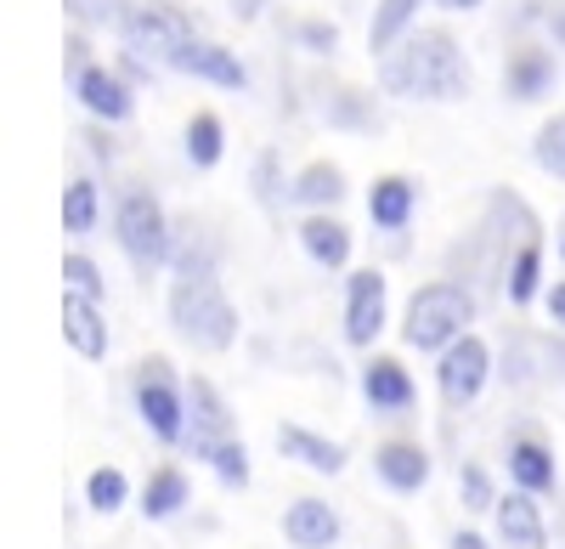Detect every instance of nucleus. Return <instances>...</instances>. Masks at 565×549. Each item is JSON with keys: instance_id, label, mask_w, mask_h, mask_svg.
Here are the masks:
<instances>
[{"instance_id": "obj_24", "label": "nucleus", "mask_w": 565, "mask_h": 549, "mask_svg": "<svg viewBox=\"0 0 565 549\" xmlns=\"http://www.w3.org/2000/svg\"><path fill=\"white\" fill-rule=\"evenodd\" d=\"M345 170L334 165V159H311L295 181H289V199L300 204V210H334V204H345Z\"/></svg>"}, {"instance_id": "obj_26", "label": "nucleus", "mask_w": 565, "mask_h": 549, "mask_svg": "<svg viewBox=\"0 0 565 549\" xmlns=\"http://www.w3.org/2000/svg\"><path fill=\"white\" fill-rule=\"evenodd\" d=\"M181 148H186V165H193V170H215L221 154H226V125H221V114L199 108L193 119H186V130H181Z\"/></svg>"}, {"instance_id": "obj_13", "label": "nucleus", "mask_w": 565, "mask_h": 549, "mask_svg": "<svg viewBox=\"0 0 565 549\" xmlns=\"http://www.w3.org/2000/svg\"><path fill=\"white\" fill-rule=\"evenodd\" d=\"M74 80V97L90 119H103V125H125L136 114V97H130V80L119 68H103V63H85Z\"/></svg>"}, {"instance_id": "obj_20", "label": "nucleus", "mask_w": 565, "mask_h": 549, "mask_svg": "<svg viewBox=\"0 0 565 549\" xmlns=\"http://www.w3.org/2000/svg\"><path fill=\"white\" fill-rule=\"evenodd\" d=\"M63 335L85 362H103L108 357V324H103V300H90L79 289L63 295Z\"/></svg>"}, {"instance_id": "obj_11", "label": "nucleus", "mask_w": 565, "mask_h": 549, "mask_svg": "<svg viewBox=\"0 0 565 549\" xmlns=\"http://www.w3.org/2000/svg\"><path fill=\"white\" fill-rule=\"evenodd\" d=\"M356 391H362V402L373 408V414H385V420H402V414L418 408V386L407 374V362L391 357V351H373L362 362V369H356Z\"/></svg>"}, {"instance_id": "obj_32", "label": "nucleus", "mask_w": 565, "mask_h": 549, "mask_svg": "<svg viewBox=\"0 0 565 549\" xmlns=\"http://www.w3.org/2000/svg\"><path fill=\"white\" fill-rule=\"evenodd\" d=\"M532 159H537V170H548L554 181H565V114L543 119V130L532 136Z\"/></svg>"}, {"instance_id": "obj_9", "label": "nucleus", "mask_w": 565, "mask_h": 549, "mask_svg": "<svg viewBox=\"0 0 565 549\" xmlns=\"http://www.w3.org/2000/svg\"><path fill=\"white\" fill-rule=\"evenodd\" d=\"M385 317H391V284H385V272L380 266H356L351 278H345V346L367 351L373 340L385 335Z\"/></svg>"}, {"instance_id": "obj_6", "label": "nucleus", "mask_w": 565, "mask_h": 549, "mask_svg": "<svg viewBox=\"0 0 565 549\" xmlns=\"http://www.w3.org/2000/svg\"><path fill=\"white\" fill-rule=\"evenodd\" d=\"M441 362H436V391H441V408L447 414H463V408H476V397L487 391V380H492V346L481 340V335H458L447 351H436Z\"/></svg>"}, {"instance_id": "obj_38", "label": "nucleus", "mask_w": 565, "mask_h": 549, "mask_svg": "<svg viewBox=\"0 0 565 549\" xmlns=\"http://www.w3.org/2000/svg\"><path fill=\"white\" fill-rule=\"evenodd\" d=\"M447 549H492V543H487V538H481L476 527H458V532L447 538Z\"/></svg>"}, {"instance_id": "obj_3", "label": "nucleus", "mask_w": 565, "mask_h": 549, "mask_svg": "<svg viewBox=\"0 0 565 549\" xmlns=\"http://www.w3.org/2000/svg\"><path fill=\"white\" fill-rule=\"evenodd\" d=\"M469 324H476V295L452 278H430L402 312V340L413 351H447L458 335H469Z\"/></svg>"}, {"instance_id": "obj_1", "label": "nucleus", "mask_w": 565, "mask_h": 549, "mask_svg": "<svg viewBox=\"0 0 565 549\" xmlns=\"http://www.w3.org/2000/svg\"><path fill=\"white\" fill-rule=\"evenodd\" d=\"M380 85L391 97L458 103V97H469V63L447 29H413L396 52L380 57Z\"/></svg>"}, {"instance_id": "obj_4", "label": "nucleus", "mask_w": 565, "mask_h": 549, "mask_svg": "<svg viewBox=\"0 0 565 549\" xmlns=\"http://www.w3.org/2000/svg\"><path fill=\"white\" fill-rule=\"evenodd\" d=\"M130 408L159 447L186 442V380L170 369V357H141L130 369Z\"/></svg>"}, {"instance_id": "obj_8", "label": "nucleus", "mask_w": 565, "mask_h": 549, "mask_svg": "<svg viewBox=\"0 0 565 549\" xmlns=\"http://www.w3.org/2000/svg\"><path fill=\"white\" fill-rule=\"evenodd\" d=\"M503 471L514 487H526L537 498H559V460H554V442L537 425H509L503 431Z\"/></svg>"}, {"instance_id": "obj_31", "label": "nucleus", "mask_w": 565, "mask_h": 549, "mask_svg": "<svg viewBox=\"0 0 565 549\" xmlns=\"http://www.w3.org/2000/svg\"><path fill=\"white\" fill-rule=\"evenodd\" d=\"M210 471H215V482H221L226 493H244V487H249V447H244V436H226V442L215 447Z\"/></svg>"}, {"instance_id": "obj_2", "label": "nucleus", "mask_w": 565, "mask_h": 549, "mask_svg": "<svg viewBox=\"0 0 565 549\" xmlns=\"http://www.w3.org/2000/svg\"><path fill=\"white\" fill-rule=\"evenodd\" d=\"M170 329L193 351H226L238 340V306L226 300L221 278H175L170 284Z\"/></svg>"}, {"instance_id": "obj_30", "label": "nucleus", "mask_w": 565, "mask_h": 549, "mask_svg": "<svg viewBox=\"0 0 565 549\" xmlns=\"http://www.w3.org/2000/svg\"><path fill=\"white\" fill-rule=\"evenodd\" d=\"M458 505L463 510H476V516H492V505H498V482H492V471L487 465H458Z\"/></svg>"}, {"instance_id": "obj_25", "label": "nucleus", "mask_w": 565, "mask_h": 549, "mask_svg": "<svg viewBox=\"0 0 565 549\" xmlns=\"http://www.w3.org/2000/svg\"><path fill=\"white\" fill-rule=\"evenodd\" d=\"M418 7H424V0H380V7H373V23H367V52H373V57L396 52V45L413 34Z\"/></svg>"}, {"instance_id": "obj_12", "label": "nucleus", "mask_w": 565, "mask_h": 549, "mask_svg": "<svg viewBox=\"0 0 565 549\" xmlns=\"http://www.w3.org/2000/svg\"><path fill=\"white\" fill-rule=\"evenodd\" d=\"M430 471H436L430 447L413 442V436H391V442L373 447V476H380V487H391V493H402V498H413V493L430 487Z\"/></svg>"}, {"instance_id": "obj_5", "label": "nucleus", "mask_w": 565, "mask_h": 549, "mask_svg": "<svg viewBox=\"0 0 565 549\" xmlns=\"http://www.w3.org/2000/svg\"><path fill=\"white\" fill-rule=\"evenodd\" d=\"M114 239H119V250H125V261L136 266L141 284H148L153 272H164L170 255H175L170 215H164V204H159L148 188L119 193V204H114Z\"/></svg>"}, {"instance_id": "obj_14", "label": "nucleus", "mask_w": 565, "mask_h": 549, "mask_svg": "<svg viewBox=\"0 0 565 549\" xmlns=\"http://www.w3.org/2000/svg\"><path fill=\"white\" fill-rule=\"evenodd\" d=\"M492 532H498L503 549H548V527H543V510H537V493H526V487L498 493Z\"/></svg>"}, {"instance_id": "obj_34", "label": "nucleus", "mask_w": 565, "mask_h": 549, "mask_svg": "<svg viewBox=\"0 0 565 549\" xmlns=\"http://www.w3.org/2000/svg\"><path fill=\"white\" fill-rule=\"evenodd\" d=\"M537 362H543V380L548 386H565V329L537 335Z\"/></svg>"}, {"instance_id": "obj_23", "label": "nucleus", "mask_w": 565, "mask_h": 549, "mask_svg": "<svg viewBox=\"0 0 565 549\" xmlns=\"http://www.w3.org/2000/svg\"><path fill=\"white\" fill-rule=\"evenodd\" d=\"M503 295H509V306H532L543 295V233L537 226L521 239V250L503 261Z\"/></svg>"}, {"instance_id": "obj_15", "label": "nucleus", "mask_w": 565, "mask_h": 549, "mask_svg": "<svg viewBox=\"0 0 565 549\" xmlns=\"http://www.w3.org/2000/svg\"><path fill=\"white\" fill-rule=\"evenodd\" d=\"M340 532H345L340 510L328 505V498L300 493V498H289V510H282V543L289 549H334Z\"/></svg>"}, {"instance_id": "obj_27", "label": "nucleus", "mask_w": 565, "mask_h": 549, "mask_svg": "<svg viewBox=\"0 0 565 549\" xmlns=\"http://www.w3.org/2000/svg\"><path fill=\"white\" fill-rule=\"evenodd\" d=\"M130 498H136V493H130V476H125L119 465H97V471L85 476V510H90V516H119Z\"/></svg>"}, {"instance_id": "obj_7", "label": "nucleus", "mask_w": 565, "mask_h": 549, "mask_svg": "<svg viewBox=\"0 0 565 549\" xmlns=\"http://www.w3.org/2000/svg\"><path fill=\"white\" fill-rule=\"evenodd\" d=\"M226 436H238V420H232L221 386L210 374H193L186 380V442H181V453H193L199 465H210Z\"/></svg>"}, {"instance_id": "obj_21", "label": "nucleus", "mask_w": 565, "mask_h": 549, "mask_svg": "<svg viewBox=\"0 0 565 549\" xmlns=\"http://www.w3.org/2000/svg\"><path fill=\"white\" fill-rule=\"evenodd\" d=\"M418 210V181L413 176H380L367 188V221L380 233H407V221Z\"/></svg>"}, {"instance_id": "obj_22", "label": "nucleus", "mask_w": 565, "mask_h": 549, "mask_svg": "<svg viewBox=\"0 0 565 549\" xmlns=\"http://www.w3.org/2000/svg\"><path fill=\"white\" fill-rule=\"evenodd\" d=\"M186 505H193V482H186L181 465L148 471V482H141V493H136V510L148 516V521H175Z\"/></svg>"}, {"instance_id": "obj_18", "label": "nucleus", "mask_w": 565, "mask_h": 549, "mask_svg": "<svg viewBox=\"0 0 565 549\" xmlns=\"http://www.w3.org/2000/svg\"><path fill=\"white\" fill-rule=\"evenodd\" d=\"M170 68H175V74H193V80H210V85H221V91H249V68L232 57L226 45H210V40H199V34L170 57Z\"/></svg>"}, {"instance_id": "obj_29", "label": "nucleus", "mask_w": 565, "mask_h": 549, "mask_svg": "<svg viewBox=\"0 0 565 549\" xmlns=\"http://www.w3.org/2000/svg\"><path fill=\"white\" fill-rule=\"evenodd\" d=\"M328 125H340V130H380V108H373L362 91L340 85L334 97H328Z\"/></svg>"}, {"instance_id": "obj_39", "label": "nucleus", "mask_w": 565, "mask_h": 549, "mask_svg": "<svg viewBox=\"0 0 565 549\" xmlns=\"http://www.w3.org/2000/svg\"><path fill=\"white\" fill-rule=\"evenodd\" d=\"M436 7H441V12H481L487 0H436Z\"/></svg>"}, {"instance_id": "obj_37", "label": "nucleus", "mask_w": 565, "mask_h": 549, "mask_svg": "<svg viewBox=\"0 0 565 549\" xmlns=\"http://www.w3.org/2000/svg\"><path fill=\"white\" fill-rule=\"evenodd\" d=\"M543 306H548V317H554V329H565V278L543 289Z\"/></svg>"}, {"instance_id": "obj_16", "label": "nucleus", "mask_w": 565, "mask_h": 549, "mask_svg": "<svg viewBox=\"0 0 565 549\" xmlns=\"http://www.w3.org/2000/svg\"><path fill=\"white\" fill-rule=\"evenodd\" d=\"M554 85H559V57L548 52V45H521V52H509V63H503V97L509 103H543Z\"/></svg>"}, {"instance_id": "obj_10", "label": "nucleus", "mask_w": 565, "mask_h": 549, "mask_svg": "<svg viewBox=\"0 0 565 549\" xmlns=\"http://www.w3.org/2000/svg\"><path fill=\"white\" fill-rule=\"evenodd\" d=\"M119 40H125V52L153 57V63L170 68V57L193 40V23H186L175 7H136V12L119 18Z\"/></svg>"}, {"instance_id": "obj_35", "label": "nucleus", "mask_w": 565, "mask_h": 549, "mask_svg": "<svg viewBox=\"0 0 565 549\" xmlns=\"http://www.w3.org/2000/svg\"><path fill=\"white\" fill-rule=\"evenodd\" d=\"M300 45H306V52H334V45H340V29L322 23V18H306V23H300Z\"/></svg>"}, {"instance_id": "obj_28", "label": "nucleus", "mask_w": 565, "mask_h": 549, "mask_svg": "<svg viewBox=\"0 0 565 549\" xmlns=\"http://www.w3.org/2000/svg\"><path fill=\"white\" fill-rule=\"evenodd\" d=\"M97 221H103V193H97V181L74 176V181H68V193H63V233L85 239Z\"/></svg>"}, {"instance_id": "obj_36", "label": "nucleus", "mask_w": 565, "mask_h": 549, "mask_svg": "<svg viewBox=\"0 0 565 549\" xmlns=\"http://www.w3.org/2000/svg\"><path fill=\"white\" fill-rule=\"evenodd\" d=\"M255 199L260 204L277 199V154H260V165H255Z\"/></svg>"}, {"instance_id": "obj_33", "label": "nucleus", "mask_w": 565, "mask_h": 549, "mask_svg": "<svg viewBox=\"0 0 565 549\" xmlns=\"http://www.w3.org/2000/svg\"><path fill=\"white\" fill-rule=\"evenodd\" d=\"M63 284L90 295V300H108V284H103V266L90 255H63Z\"/></svg>"}, {"instance_id": "obj_17", "label": "nucleus", "mask_w": 565, "mask_h": 549, "mask_svg": "<svg viewBox=\"0 0 565 549\" xmlns=\"http://www.w3.org/2000/svg\"><path fill=\"white\" fill-rule=\"evenodd\" d=\"M277 453H282L289 465L317 471V476H345V465H351L345 442L322 436V431H311V425H277Z\"/></svg>"}, {"instance_id": "obj_40", "label": "nucleus", "mask_w": 565, "mask_h": 549, "mask_svg": "<svg viewBox=\"0 0 565 549\" xmlns=\"http://www.w3.org/2000/svg\"><path fill=\"white\" fill-rule=\"evenodd\" d=\"M559 261H565V233H559Z\"/></svg>"}, {"instance_id": "obj_19", "label": "nucleus", "mask_w": 565, "mask_h": 549, "mask_svg": "<svg viewBox=\"0 0 565 549\" xmlns=\"http://www.w3.org/2000/svg\"><path fill=\"white\" fill-rule=\"evenodd\" d=\"M300 250H306V261L322 266V272H345V266H351V226H345L334 210H311V215L300 221Z\"/></svg>"}]
</instances>
